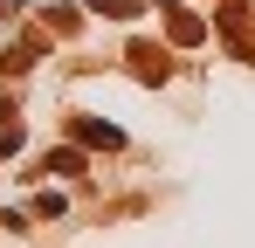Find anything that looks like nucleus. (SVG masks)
Masks as SVG:
<instances>
[{
    "mask_svg": "<svg viewBox=\"0 0 255 248\" xmlns=\"http://www.w3.org/2000/svg\"><path fill=\"white\" fill-rule=\"evenodd\" d=\"M131 62H138V76H145V83H166V55H159V48H145V41H138V48H131Z\"/></svg>",
    "mask_w": 255,
    "mask_h": 248,
    "instance_id": "1",
    "label": "nucleus"
},
{
    "mask_svg": "<svg viewBox=\"0 0 255 248\" xmlns=\"http://www.w3.org/2000/svg\"><path fill=\"white\" fill-rule=\"evenodd\" d=\"M166 28H172V41H200V35H207V28H200V14H186V7H172Z\"/></svg>",
    "mask_w": 255,
    "mask_h": 248,
    "instance_id": "2",
    "label": "nucleus"
},
{
    "mask_svg": "<svg viewBox=\"0 0 255 248\" xmlns=\"http://www.w3.org/2000/svg\"><path fill=\"white\" fill-rule=\"evenodd\" d=\"M76 138H83V145H118V131L97 124V118H76Z\"/></svg>",
    "mask_w": 255,
    "mask_h": 248,
    "instance_id": "3",
    "label": "nucleus"
},
{
    "mask_svg": "<svg viewBox=\"0 0 255 248\" xmlns=\"http://www.w3.org/2000/svg\"><path fill=\"white\" fill-rule=\"evenodd\" d=\"M90 7H97V14H111V21H131V14H138V0H90Z\"/></svg>",
    "mask_w": 255,
    "mask_h": 248,
    "instance_id": "4",
    "label": "nucleus"
},
{
    "mask_svg": "<svg viewBox=\"0 0 255 248\" xmlns=\"http://www.w3.org/2000/svg\"><path fill=\"white\" fill-rule=\"evenodd\" d=\"M14 145H21V131H14V124H0V152H14Z\"/></svg>",
    "mask_w": 255,
    "mask_h": 248,
    "instance_id": "5",
    "label": "nucleus"
}]
</instances>
